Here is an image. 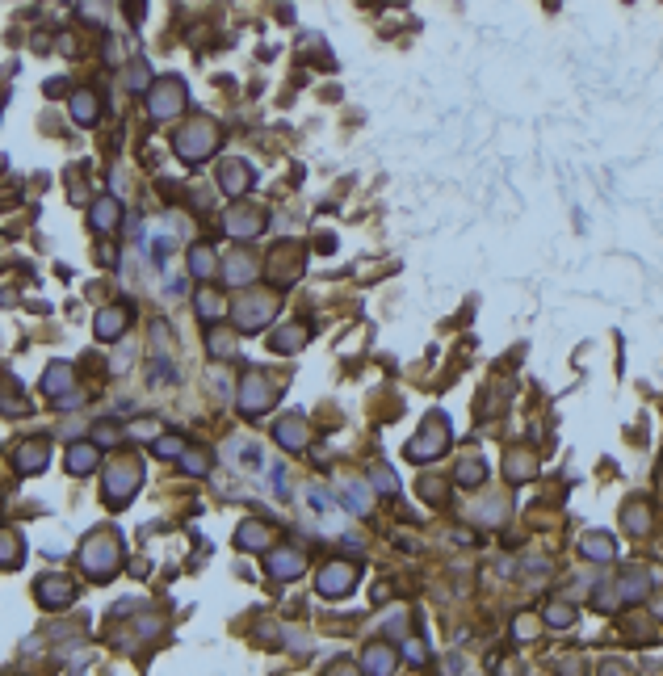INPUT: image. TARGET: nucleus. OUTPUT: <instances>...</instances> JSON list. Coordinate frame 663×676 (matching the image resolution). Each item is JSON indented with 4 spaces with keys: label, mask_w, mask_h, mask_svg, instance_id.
I'll use <instances>...</instances> for the list:
<instances>
[{
    "label": "nucleus",
    "mask_w": 663,
    "mask_h": 676,
    "mask_svg": "<svg viewBox=\"0 0 663 676\" xmlns=\"http://www.w3.org/2000/svg\"><path fill=\"white\" fill-rule=\"evenodd\" d=\"M215 147H219V126H215L210 118H193V122L177 135V155H181V160H189V164L215 155Z\"/></svg>",
    "instance_id": "f257e3e1"
},
{
    "label": "nucleus",
    "mask_w": 663,
    "mask_h": 676,
    "mask_svg": "<svg viewBox=\"0 0 663 676\" xmlns=\"http://www.w3.org/2000/svg\"><path fill=\"white\" fill-rule=\"evenodd\" d=\"M445 445H449V421H445V416H433V421L424 425V433H420L412 445H407V458H416V462H424V458H441Z\"/></svg>",
    "instance_id": "f03ea898"
},
{
    "label": "nucleus",
    "mask_w": 663,
    "mask_h": 676,
    "mask_svg": "<svg viewBox=\"0 0 663 676\" xmlns=\"http://www.w3.org/2000/svg\"><path fill=\"white\" fill-rule=\"evenodd\" d=\"M181 106H185V84H181L177 76L160 80L156 88H151V97H147L151 118H172V114H181Z\"/></svg>",
    "instance_id": "7ed1b4c3"
},
{
    "label": "nucleus",
    "mask_w": 663,
    "mask_h": 676,
    "mask_svg": "<svg viewBox=\"0 0 663 676\" xmlns=\"http://www.w3.org/2000/svg\"><path fill=\"white\" fill-rule=\"evenodd\" d=\"M273 311H277L273 294H252V298H244L235 307V324L244 332H257V328H265V320H273Z\"/></svg>",
    "instance_id": "20e7f679"
},
{
    "label": "nucleus",
    "mask_w": 663,
    "mask_h": 676,
    "mask_svg": "<svg viewBox=\"0 0 663 676\" xmlns=\"http://www.w3.org/2000/svg\"><path fill=\"white\" fill-rule=\"evenodd\" d=\"M114 563H118V542L110 538V534H101V538H92L88 546H84V567L88 571H97L101 580L114 571Z\"/></svg>",
    "instance_id": "39448f33"
},
{
    "label": "nucleus",
    "mask_w": 663,
    "mask_h": 676,
    "mask_svg": "<svg viewBox=\"0 0 663 676\" xmlns=\"http://www.w3.org/2000/svg\"><path fill=\"white\" fill-rule=\"evenodd\" d=\"M353 584H357V567L353 563H328L319 571V592L324 597H344V592H353Z\"/></svg>",
    "instance_id": "423d86ee"
},
{
    "label": "nucleus",
    "mask_w": 663,
    "mask_h": 676,
    "mask_svg": "<svg viewBox=\"0 0 663 676\" xmlns=\"http://www.w3.org/2000/svg\"><path fill=\"white\" fill-rule=\"evenodd\" d=\"M135 487H139V462H118L106 475V496L110 500H126Z\"/></svg>",
    "instance_id": "0eeeda50"
},
{
    "label": "nucleus",
    "mask_w": 663,
    "mask_h": 676,
    "mask_svg": "<svg viewBox=\"0 0 663 676\" xmlns=\"http://www.w3.org/2000/svg\"><path fill=\"white\" fill-rule=\"evenodd\" d=\"M126 320H130V311H126V307H106V311H97V336H101V340L122 336Z\"/></svg>",
    "instance_id": "6e6552de"
},
{
    "label": "nucleus",
    "mask_w": 663,
    "mask_h": 676,
    "mask_svg": "<svg viewBox=\"0 0 663 676\" xmlns=\"http://www.w3.org/2000/svg\"><path fill=\"white\" fill-rule=\"evenodd\" d=\"M219 185H223L227 193H244V189L252 185V173H248V164H244V160H227V164L219 168Z\"/></svg>",
    "instance_id": "1a4fd4ad"
},
{
    "label": "nucleus",
    "mask_w": 663,
    "mask_h": 676,
    "mask_svg": "<svg viewBox=\"0 0 663 676\" xmlns=\"http://www.w3.org/2000/svg\"><path fill=\"white\" fill-rule=\"evenodd\" d=\"M239 403H244V412H248V416H257V412L269 403V387H265V378L248 374V378H244V399H239Z\"/></svg>",
    "instance_id": "9d476101"
},
{
    "label": "nucleus",
    "mask_w": 663,
    "mask_h": 676,
    "mask_svg": "<svg viewBox=\"0 0 663 676\" xmlns=\"http://www.w3.org/2000/svg\"><path fill=\"white\" fill-rule=\"evenodd\" d=\"M252 278H257V261H252L248 252H235L231 261H227V282H235V286H248Z\"/></svg>",
    "instance_id": "9b49d317"
},
{
    "label": "nucleus",
    "mask_w": 663,
    "mask_h": 676,
    "mask_svg": "<svg viewBox=\"0 0 663 676\" xmlns=\"http://www.w3.org/2000/svg\"><path fill=\"white\" fill-rule=\"evenodd\" d=\"M277 441H281L286 450H302V445H307V429H302L298 416H286V421L277 425Z\"/></svg>",
    "instance_id": "f8f14e48"
},
{
    "label": "nucleus",
    "mask_w": 663,
    "mask_h": 676,
    "mask_svg": "<svg viewBox=\"0 0 663 676\" xmlns=\"http://www.w3.org/2000/svg\"><path fill=\"white\" fill-rule=\"evenodd\" d=\"M269 567H273L277 580H294L298 571H302V554H298V550H277V554L269 559Z\"/></svg>",
    "instance_id": "ddd939ff"
},
{
    "label": "nucleus",
    "mask_w": 663,
    "mask_h": 676,
    "mask_svg": "<svg viewBox=\"0 0 663 676\" xmlns=\"http://www.w3.org/2000/svg\"><path fill=\"white\" fill-rule=\"evenodd\" d=\"M390 668H395V651H390V647H382V643L366 647V672H374V676H390Z\"/></svg>",
    "instance_id": "4468645a"
},
{
    "label": "nucleus",
    "mask_w": 663,
    "mask_h": 676,
    "mask_svg": "<svg viewBox=\"0 0 663 676\" xmlns=\"http://www.w3.org/2000/svg\"><path fill=\"white\" fill-rule=\"evenodd\" d=\"M72 118H76L80 126H92V122H97V97H92V93H76V97H72Z\"/></svg>",
    "instance_id": "2eb2a0df"
},
{
    "label": "nucleus",
    "mask_w": 663,
    "mask_h": 676,
    "mask_svg": "<svg viewBox=\"0 0 663 676\" xmlns=\"http://www.w3.org/2000/svg\"><path fill=\"white\" fill-rule=\"evenodd\" d=\"M114 223H118V202H114V197H101V202L92 206V227H97V231H110Z\"/></svg>",
    "instance_id": "dca6fc26"
},
{
    "label": "nucleus",
    "mask_w": 663,
    "mask_h": 676,
    "mask_svg": "<svg viewBox=\"0 0 663 676\" xmlns=\"http://www.w3.org/2000/svg\"><path fill=\"white\" fill-rule=\"evenodd\" d=\"M72 387V370L68 366H50L46 370V378H42V391L46 395H59V391H68Z\"/></svg>",
    "instance_id": "f3484780"
},
{
    "label": "nucleus",
    "mask_w": 663,
    "mask_h": 676,
    "mask_svg": "<svg viewBox=\"0 0 663 676\" xmlns=\"http://www.w3.org/2000/svg\"><path fill=\"white\" fill-rule=\"evenodd\" d=\"M17 466H21V471H42V466H46V445H42V441L26 445V450L17 454Z\"/></svg>",
    "instance_id": "a211bd4d"
},
{
    "label": "nucleus",
    "mask_w": 663,
    "mask_h": 676,
    "mask_svg": "<svg viewBox=\"0 0 663 676\" xmlns=\"http://www.w3.org/2000/svg\"><path fill=\"white\" fill-rule=\"evenodd\" d=\"M302 340H307V328H298V324H294V328H281V332L273 336V349H277V353H294Z\"/></svg>",
    "instance_id": "6ab92c4d"
},
{
    "label": "nucleus",
    "mask_w": 663,
    "mask_h": 676,
    "mask_svg": "<svg viewBox=\"0 0 663 676\" xmlns=\"http://www.w3.org/2000/svg\"><path fill=\"white\" fill-rule=\"evenodd\" d=\"M38 597H42L46 605H63V601H72V588L59 584V580H42V584H38Z\"/></svg>",
    "instance_id": "aec40b11"
},
{
    "label": "nucleus",
    "mask_w": 663,
    "mask_h": 676,
    "mask_svg": "<svg viewBox=\"0 0 663 676\" xmlns=\"http://www.w3.org/2000/svg\"><path fill=\"white\" fill-rule=\"evenodd\" d=\"M189 265H193V278H210L215 273V252L210 248H193L189 252Z\"/></svg>",
    "instance_id": "412c9836"
},
{
    "label": "nucleus",
    "mask_w": 663,
    "mask_h": 676,
    "mask_svg": "<svg viewBox=\"0 0 663 676\" xmlns=\"http://www.w3.org/2000/svg\"><path fill=\"white\" fill-rule=\"evenodd\" d=\"M344 500H348L353 512H366V508H370V492H366V483L348 479V483H344Z\"/></svg>",
    "instance_id": "4be33fe9"
},
{
    "label": "nucleus",
    "mask_w": 663,
    "mask_h": 676,
    "mask_svg": "<svg viewBox=\"0 0 663 676\" xmlns=\"http://www.w3.org/2000/svg\"><path fill=\"white\" fill-rule=\"evenodd\" d=\"M92 462H97V445H76V450L68 454V466H72L76 475H84Z\"/></svg>",
    "instance_id": "5701e85b"
},
{
    "label": "nucleus",
    "mask_w": 663,
    "mask_h": 676,
    "mask_svg": "<svg viewBox=\"0 0 663 676\" xmlns=\"http://www.w3.org/2000/svg\"><path fill=\"white\" fill-rule=\"evenodd\" d=\"M584 554H592V559H613V542H608L604 534H588V538H584Z\"/></svg>",
    "instance_id": "b1692460"
},
{
    "label": "nucleus",
    "mask_w": 663,
    "mask_h": 676,
    "mask_svg": "<svg viewBox=\"0 0 663 676\" xmlns=\"http://www.w3.org/2000/svg\"><path fill=\"white\" fill-rule=\"evenodd\" d=\"M269 542V530H261L257 521H248L244 530H239V546H248V550H257V546H265Z\"/></svg>",
    "instance_id": "393cba45"
},
{
    "label": "nucleus",
    "mask_w": 663,
    "mask_h": 676,
    "mask_svg": "<svg viewBox=\"0 0 663 676\" xmlns=\"http://www.w3.org/2000/svg\"><path fill=\"white\" fill-rule=\"evenodd\" d=\"M197 311H201V320H219V316H223V298L210 294V290H201V294H197Z\"/></svg>",
    "instance_id": "a878e982"
},
{
    "label": "nucleus",
    "mask_w": 663,
    "mask_h": 676,
    "mask_svg": "<svg viewBox=\"0 0 663 676\" xmlns=\"http://www.w3.org/2000/svg\"><path fill=\"white\" fill-rule=\"evenodd\" d=\"M168 252H172V235H151V261H156V265H164L168 261Z\"/></svg>",
    "instance_id": "bb28decb"
},
{
    "label": "nucleus",
    "mask_w": 663,
    "mask_h": 676,
    "mask_svg": "<svg viewBox=\"0 0 663 676\" xmlns=\"http://www.w3.org/2000/svg\"><path fill=\"white\" fill-rule=\"evenodd\" d=\"M156 454L160 458H181L185 454V441L181 437H156Z\"/></svg>",
    "instance_id": "cd10ccee"
},
{
    "label": "nucleus",
    "mask_w": 663,
    "mask_h": 676,
    "mask_svg": "<svg viewBox=\"0 0 663 676\" xmlns=\"http://www.w3.org/2000/svg\"><path fill=\"white\" fill-rule=\"evenodd\" d=\"M118 433H122V429H118L114 421H101V425L92 429V437H97V445H114V441H118Z\"/></svg>",
    "instance_id": "c85d7f7f"
},
{
    "label": "nucleus",
    "mask_w": 663,
    "mask_h": 676,
    "mask_svg": "<svg viewBox=\"0 0 663 676\" xmlns=\"http://www.w3.org/2000/svg\"><path fill=\"white\" fill-rule=\"evenodd\" d=\"M457 479H462V483H483V462H462V466H457Z\"/></svg>",
    "instance_id": "c756f323"
},
{
    "label": "nucleus",
    "mask_w": 663,
    "mask_h": 676,
    "mask_svg": "<svg viewBox=\"0 0 663 676\" xmlns=\"http://www.w3.org/2000/svg\"><path fill=\"white\" fill-rule=\"evenodd\" d=\"M17 563V538L13 534H0V567Z\"/></svg>",
    "instance_id": "7c9ffc66"
},
{
    "label": "nucleus",
    "mask_w": 663,
    "mask_h": 676,
    "mask_svg": "<svg viewBox=\"0 0 663 676\" xmlns=\"http://www.w3.org/2000/svg\"><path fill=\"white\" fill-rule=\"evenodd\" d=\"M307 500H311V504H315V512H319V516H336V504H332V500H328V496H324V492H319V487H315V492H311V496H307Z\"/></svg>",
    "instance_id": "2f4dec72"
},
{
    "label": "nucleus",
    "mask_w": 663,
    "mask_h": 676,
    "mask_svg": "<svg viewBox=\"0 0 663 676\" xmlns=\"http://www.w3.org/2000/svg\"><path fill=\"white\" fill-rule=\"evenodd\" d=\"M550 626H563V621H571V609H563V605H550Z\"/></svg>",
    "instance_id": "473e14b6"
},
{
    "label": "nucleus",
    "mask_w": 663,
    "mask_h": 676,
    "mask_svg": "<svg viewBox=\"0 0 663 676\" xmlns=\"http://www.w3.org/2000/svg\"><path fill=\"white\" fill-rule=\"evenodd\" d=\"M374 483H378V492H395V479H390L386 466H378V471H374Z\"/></svg>",
    "instance_id": "72a5a7b5"
},
{
    "label": "nucleus",
    "mask_w": 663,
    "mask_h": 676,
    "mask_svg": "<svg viewBox=\"0 0 663 676\" xmlns=\"http://www.w3.org/2000/svg\"><path fill=\"white\" fill-rule=\"evenodd\" d=\"M126 80H130V88H147V68H143V64H135Z\"/></svg>",
    "instance_id": "f704fd0d"
},
{
    "label": "nucleus",
    "mask_w": 663,
    "mask_h": 676,
    "mask_svg": "<svg viewBox=\"0 0 663 676\" xmlns=\"http://www.w3.org/2000/svg\"><path fill=\"white\" fill-rule=\"evenodd\" d=\"M227 349H231V345H227V332H210V353H215V357H223Z\"/></svg>",
    "instance_id": "c9c22d12"
},
{
    "label": "nucleus",
    "mask_w": 663,
    "mask_h": 676,
    "mask_svg": "<svg viewBox=\"0 0 663 676\" xmlns=\"http://www.w3.org/2000/svg\"><path fill=\"white\" fill-rule=\"evenodd\" d=\"M185 466H189V471H206V454H185Z\"/></svg>",
    "instance_id": "e433bc0d"
},
{
    "label": "nucleus",
    "mask_w": 663,
    "mask_h": 676,
    "mask_svg": "<svg viewBox=\"0 0 663 676\" xmlns=\"http://www.w3.org/2000/svg\"><path fill=\"white\" fill-rule=\"evenodd\" d=\"M273 487H277V496H290V483H286V471H281V466H273Z\"/></svg>",
    "instance_id": "4c0bfd02"
},
{
    "label": "nucleus",
    "mask_w": 663,
    "mask_h": 676,
    "mask_svg": "<svg viewBox=\"0 0 663 676\" xmlns=\"http://www.w3.org/2000/svg\"><path fill=\"white\" fill-rule=\"evenodd\" d=\"M626 525H630V530H646V512H634V508H630V512H626Z\"/></svg>",
    "instance_id": "58836bf2"
},
{
    "label": "nucleus",
    "mask_w": 663,
    "mask_h": 676,
    "mask_svg": "<svg viewBox=\"0 0 663 676\" xmlns=\"http://www.w3.org/2000/svg\"><path fill=\"white\" fill-rule=\"evenodd\" d=\"M328 676H357V668H353V664H336Z\"/></svg>",
    "instance_id": "ea45409f"
},
{
    "label": "nucleus",
    "mask_w": 663,
    "mask_h": 676,
    "mask_svg": "<svg viewBox=\"0 0 663 676\" xmlns=\"http://www.w3.org/2000/svg\"><path fill=\"white\" fill-rule=\"evenodd\" d=\"M407 659H416V664H420V659H424V651H420V647H416V639H412V643H407Z\"/></svg>",
    "instance_id": "a19ab883"
},
{
    "label": "nucleus",
    "mask_w": 663,
    "mask_h": 676,
    "mask_svg": "<svg viewBox=\"0 0 663 676\" xmlns=\"http://www.w3.org/2000/svg\"><path fill=\"white\" fill-rule=\"evenodd\" d=\"M604 676H622V668H617V664H608V668H604Z\"/></svg>",
    "instance_id": "79ce46f5"
}]
</instances>
